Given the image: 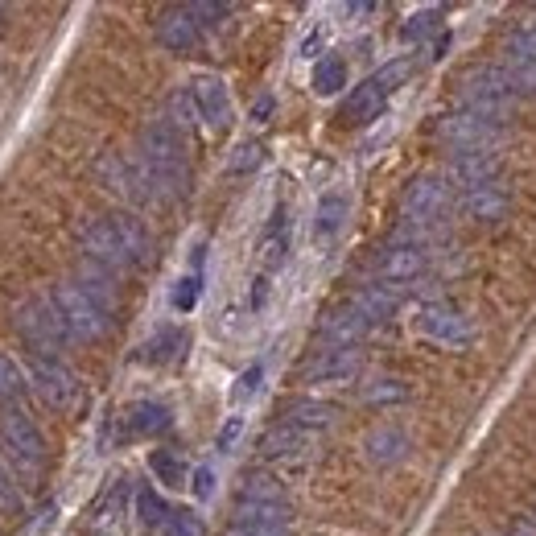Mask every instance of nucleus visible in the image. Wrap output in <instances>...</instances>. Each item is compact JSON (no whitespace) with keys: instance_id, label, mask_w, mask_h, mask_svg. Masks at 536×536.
Returning <instances> with one entry per match:
<instances>
[{"instance_id":"1","label":"nucleus","mask_w":536,"mask_h":536,"mask_svg":"<svg viewBox=\"0 0 536 536\" xmlns=\"http://www.w3.org/2000/svg\"><path fill=\"white\" fill-rule=\"evenodd\" d=\"M137 170L149 186L153 203H170L186 190V149H182V132L170 120H153L141 128V153H137Z\"/></svg>"},{"instance_id":"2","label":"nucleus","mask_w":536,"mask_h":536,"mask_svg":"<svg viewBox=\"0 0 536 536\" xmlns=\"http://www.w3.org/2000/svg\"><path fill=\"white\" fill-rule=\"evenodd\" d=\"M512 99H516V87L504 66H479V71L462 79V108L475 116H487L495 124H504Z\"/></svg>"},{"instance_id":"3","label":"nucleus","mask_w":536,"mask_h":536,"mask_svg":"<svg viewBox=\"0 0 536 536\" xmlns=\"http://www.w3.org/2000/svg\"><path fill=\"white\" fill-rule=\"evenodd\" d=\"M13 326H17L21 339L33 347V355H42V351L50 355V351H58L66 339H71V330H66L58 306H54V301H46V297L21 301L17 314H13Z\"/></svg>"},{"instance_id":"4","label":"nucleus","mask_w":536,"mask_h":536,"mask_svg":"<svg viewBox=\"0 0 536 536\" xmlns=\"http://www.w3.org/2000/svg\"><path fill=\"white\" fill-rule=\"evenodd\" d=\"M54 306L66 322V330H71V339H99V334H108V310L99 306V301L79 285V281H62L54 285Z\"/></svg>"},{"instance_id":"5","label":"nucleus","mask_w":536,"mask_h":536,"mask_svg":"<svg viewBox=\"0 0 536 536\" xmlns=\"http://www.w3.org/2000/svg\"><path fill=\"white\" fill-rule=\"evenodd\" d=\"M409 75V62H392L384 66L380 75L372 79H363L351 95H347V104H343V120L347 124H367V120H376V112L384 108V99L396 91V83Z\"/></svg>"},{"instance_id":"6","label":"nucleus","mask_w":536,"mask_h":536,"mask_svg":"<svg viewBox=\"0 0 536 536\" xmlns=\"http://www.w3.org/2000/svg\"><path fill=\"white\" fill-rule=\"evenodd\" d=\"M79 240H83V252H87L95 264H104V268H132V264H137L112 215H108V219H91V223L79 231Z\"/></svg>"},{"instance_id":"7","label":"nucleus","mask_w":536,"mask_h":536,"mask_svg":"<svg viewBox=\"0 0 536 536\" xmlns=\"http://www.w3.org/2000/svg\"><path fill=\"white\" fill-rule=\"evenodd\" d=\"M405 219L413 223V227H429V223H438L442 215H446V207H450V186H446V178H438V174H425V178H417L409 190H405Z\"/></svg>"},{"instance_id":"8","label":"nucleus","mask_w":536,"mask_h":536,"mask_svg":"<svg viewBox=\"0 0 536 536\" xmlns=\"http://www.w3.org/2000/svg\"><path fill=\"white\" fill-rule=\"evenodd\" d=\"M499 128L504 124H495L487 116H475V112H454L442 120V137L458 149V153H487L495 141H499Z\"/></svg>"},{"instance_id":"9","label":"nucleus","mask_w":536,"mask_h":536,"mask_svg":"<svg viewBox=\"0 0 536 536\" xmlns=\"http://www.w3.org/2000/svg\"><path fill=\"white\" fill-rule=\"evenodd\" d=\"M0 438H5V446H9L25 466H33V471L42 466L46 442H42L38 425H33L25 413H17V409H5V413H0Z\"/></svg>"},{"instance_id":"10","label":"nucleus","mask_w":536,"mask_h":536,"mask_svg":"<svg viewBox=\"0 0 536 536\" xmlns=\"http://www.w3.org/2000/svg\"><path fill=\"white\" fill-rule=\"evenodd\" d=\"M227 536H289V504H236Z\"/></svg>"},{"instance_id":"11","label":"nucleus","mask_w":536,"mask_h":536,"mask_svg":"<svg viewBox=\"0 0 536 536\" xmlns=\"http://www.w3.org/2000/svg\"><path fill=\"white\" fill-rule=\"evenodd\" d=\"M417 326H421V334H429L433 343H446V347L471 343V318H466L458 306H446V301H438V306H425L417 314Z\"/></svg>"},{"instance_id":"12","label":"nucleus","mask_w":536,"mask_h":536,"mask_svg":"<svg viewBox=\"0 0 536 536\" xmlns=\"http://www.w3.org/2000/svg\"><path fill=\"white\" fill-rule=\"evenodd\" d=\"M95 178L104 182V190H112V194H120V198H132V203H153L141 170H137L132 161H124L120 153H104V157H99V161H95Z\"/></svg>"},{"instance_id":"13","label":"nucleus","mask_w":536,"mask_h":536,"mask_svg":"<svg viewBox=\"0 0 536 536\" xmlns=\"http://www.w3.org/2000/svg\"><path fill=\"white\" fill-rule=\"evenodd\" d=\"M29 372H33V384H38V392L50 400V405L66 409V405L75 400L79 384H75V376H71V367H62L58 359H50V355H33V359H29Z\"/></svg>"},{"instance_id":"14","label":"nucleus","mask_w":536,"mask_h":536,"mask_svg":"<svg viewBox=\"0 0 536 536\" xmlns=\"http://www.w3.org/2000/svg\"><path fill=\"white\" fill-rule=\"evenodd\" d=\"M190 104H194L198 120L211 124V128H227L231 124V95H227L223 79H215V75H198L190 83Z\"/></svg>"},{"instance_id":"15","label":"nucleus","mask_w":536,"mask_h":536,"mask_svg":"<svg viewBox=\"0 0 536 536\" xmlns=\"http://www.w3.org/2000/svg\"><path fill=\"white\" fill-rule=\"evenodd\" d=\"M425 264H429V256H425V248L417 240H396V244H388L380 252L376 268H380L384 281H413V277L425 273Z\"/></svg>"},{"instance_id":"16","label":"nucleus","mask_w":536,"mask_h":536,"mask_svg":"<svg viewBox=\"0 0 536 536\" xmlns=\"http://www.w3.org/2000/svg\"><path fill=\"white\" fill-rule=\"evenodd\" d=\"M198 33H203V25L194 21L190 9H170V13H161L157 21V42L165 50H174V54H186L198 46Z\"/></svg>"},{"instance_id":"17","label":"nucleus","mask_w":536,"mask_h":536,"mask_svg":"<svg viewBox=\"0 0 536 536\" xmlns=\"http://www.w3.org/2000/svg\"><path fill=\"white\" fill-rule=\"evenodd\" d=\"M359 351L355 347H330L322 351L318 359L306 363V380H318V384H330V380H351L359 372Z\"/></svg>"},{"instance_id":"18","label":"nucleus","mask_w":536,"mask_h":536,"mask_svg":"<svg viewBox=\"0 0 536 536\" xmlns=\"http://www.w3.org/2000/svg\"><path fill=\"white\" fill-rule=\"evenodd\" d=\"M367 322L359 310H355V301L351 306H343V310H334V314H326V322H322V339L330 343V347H355L363 334H367Z\"/></svg>"},{"instance_id":"19","label":"nucleus","mask_w":536,"mask_h":536,"mask_svg":"<svg viewBox=\"0 0 536 536\" xmlns=\"http://www.w3.org/2000/svg\"><path fill=\"white\" fill-rule=\"evenodd\" d=\"M454 178L462 182V190H479V186H495L499 182V161L495 153H458L454 157Z\"/></svg>"},{"instance_id":"20","label":"nucleus","mask_w":536,"mask_h":536,"mask_svg":"<svg viewBox=\"0 0 536 536\" xmlns=\"http://www.w3.org/2000/svg\"><path fill=\"white\" fill-rule=\"evenodd\" d=\"M334 417H339V409L326 405V400H310V396H297L285 405V425H297L306 433H318V429H330Z\"/></svg>"},{"instance_id":"21","label":"nucleus","mask_w":536,"mask_h":536,"mask_svg":"<svg viewBox=\"0 0 536 536\" xmlns=\"http://www.w3.org/2000/svg\"><path fill=\"white\" fill-rule=\"evenodd\" d=\"M306 446H310V433L297 429V425H285V421L273 425V429H268L264 438H260V454H264V458H297Z\"/></svg>"},{"instance_id":"22","label":"nucleus","mask_w":536,"mask_h":536,"mask_svg":"<svg viewBox=\"0 0 536 536\" xmlns=\"http://www.w3.org/2000/svg\"><path fill=\"white\" fill-rule=\"evenodd\" d=\"M462 207H466V215H471V219L495 223V219H504V211H508V194L499 190V182L495 186H479V190L462 194Z\"/></svg>"},{"instance_id":"23","label":"nucleus","mask_w":536,"mask_h":536,"mask_svg":"<svg viewBox=\"0 0 536 536\" xmlns=\"http://www.w3.org/2000/svg\"><path fill=\"white\" fill-rule=\"evenodd\" d=\"M405 454H409V438L400 429H392V425L376 429L372 438H367V458L380 462V466H392V462H400Z\"/></svg>"},{"instance_id":"24","label":"nucleus","mask_w":536,"mask_h":536,"mask_svg":"<svg viewBox=\"0 0 536 536\" xmlns=\"http://www.w3.org/2000/svg\"><path fill=\"white\" fill-rule=\"evenodd\" d=\"M396 301H400V297H396L388 285H363L359 297H355V310H359L367 322H384V318L396 314Z\"/></svg>"},{"instance_id":"25","label":"nucleus","mask_w":536,"mask_h":536,"mask_svg":"<svg viewBox=\"0 0 536 536\" xmlns=\"http://www.w3.org/2000/svg\"><path fill=\"white\" fill-rule=\"evenodd\" d=\"M343 219H347V194H343V190L322 194L318 215H314V231H318V240H330L334 231L343 227Z\"/></svg>"},{"instance_id":"26","label":"nucleus","mask_w":536,"mask_h":536,"mask_svg":"<svg viewBox=\"0 0 536 536\" xmlns=\"http://www.w3.org/2000/svg\"><path fill=\"white\" fill-rule=\"evenodd\" d=\"M79 285L99 301V306H104L108 314H112V306H116V285H112V273H108V268L104 264H83L79 268Z\"/></svg>"},{"instance_id":"27","label":"nucleus","mask_w":536,"mask_h":536,"mask_svg":"<svg viewBox=\"0 0 536 536\" xmlns=\"http://www.w3.org/2000/svg\"><path fill=\"white\" fill-rule=\"evenodd\" d=\"M240 504H285V487H281V479L256 471L240 487Z\"/></svg>"},{"instance_id":"28","label":"nucleus","mask_w":536,"mask_h":536,"mask_svg":"<svg viewBox=\"0 0 536 536\" xmlns=\"http://www.w3.org/2000/svg\"><path fill=\"white\" fill-rule=\"evenodd\" d=\"M128 421H132L137 433H165L170 429V409L157 405V400H141V405H132Z\"/></svg>"},{"instance_id":"29","label":"nucleus","mask_w":536,"mask_h":536,"mask_svg":"<svg viewBox=\"0 0 536 536\" xmlns=\"http://www.w3.org/2000/svg\"><path fill=\"white\" fill-rule=\"evenodd\" d=\"M347 87V66L343 58H322L314 66V91L318 95H334V91H343Z\"/></svg>"},{"instance_id":"30","label":"nucleus","mask_w":536,"mask_h":536,"mask_svg":"<svg viewBox=\"0 0 536 536\" xmlns=\"http://www.w3.org/2000/svg\"><path fill=\"white\" fill-rule=\"evenodd\" d=\"M112 219H116V227H120V236H124L132 260L141 264V260L149 256V231L141 227V219H132V215H112Z\"/></svg>"},{"instance_id":"31","label":"nucleus","mask_w":536,"mask_h":536,"mask_svg":"<svg viewBox=\"0 0 536 536\" xmlns=\"http://www.w3.org/2000/svg\"><path fill=\"white\" fill-rule=\"evenodd\" d=\"M149 466H153V475H157L161 483H170V487H182V483H186V466H182L170 450H157V454L149 458Z\"/></svg>"},{"instance_id":"32","label":"nucleus","mask_w":536,"mask_h":536,"mask_svg":"<svg viewBox=\"0 0 536 536\" xmlns=\"http://www.w3.org/2000/svg\"><path fill=\"white\" fill-rule=\"evenodd\" d=\"M504 71L516 87V95H536V62H524V58H508Z\"/></svg>"},{"instance_id":"33","label":"nucleus","mask_w":536,"mask_h":536,"mask_svg":"<svg viewBox=\"0 0 536 536\" xmlns=\"http://www.w3.org/2000/svg\"><path fill=\"white\" fill-rule=\"evenodd\" d=\"M182 343H186V339H182V330H161L157 339L145 347V359H149V363H165V359H174V355H178Z\"/></svg>"},{"instance_id":"34","label":"nucleus","mask_w":536,"mask_h":536,"mask_svg":"<svg viewBox=\"0 0 536 536\" xmlns=\"http://www.w3.org/2000/svg\"><path fill=\"white\" fill-rule=\"evenodd\" d=\"M25 392V376H21V367L9 359V355H0V400H17Z\"/></svg>"},{"instance_id":"35","label":"nucleus","mask_w":536,"mask_h":536,"mask_svg":"<svg viewBox=\"0 0 536 536\" xmlns=\"http://www.w3.org/2000/svg\"><path fill=\"white\" fill-rule=\"evenodd\" d=\"M137 512H141L145 524H161V528H165V520H170V508H165V499H161L157 491H149V487L137 495Z\"/></svg>"},{"instance_id":"36","label":"nucleus","mask_w":536,"mask_h":536,"mask_svg":"<svg viewBox=\"0 0 536 536\" xmlns=\"http://www.w3.org/2000/svg\"><path fill=\"white\" fill-rule=\"evenodd\" d=\"M161 536H207V528H203V520H198L194 512H170Z\"/></svg>"},{"instance_id":"37","label":"nucleus","mask_w":536,"mask_h":536,"mask_svg":"<svg viewBox=\"0 0 536 536\" xmlns=\"http://www.w3.org/2000/svg\"><path fill=\"white\" fill-rule=\"evenodd\" d=\"M508 58H524V62H536V25L528 29H516L508 38Z\"/></svg>"},{"instance_id":"38","label":"nucleus","mask_w":536,"mask_h":536,"mask_svg":"<svg viewBox=\"0 0 536 536\" xmlns=\"http://www.w3.org/2000/svg\"><path fill=\"white\" fill-rule=\"evenodd\" d=\"M405 396H409V388L400 380H376L372 388H367V400H372V405H388V400H405Z\"/></svg>"},{"instance_id":"39","label":"nucleus","mask_w":536,"mask_h":536,"mask_svg":"<svg viewBox=\"0 0 536 536\" xmlns=\"http://www.w3.org/2000/svg\"><path fill=\"white\" fill-rule=\"evenodd\" d=\"M438 17H442V9H429V13H417V17H409V25H405V42H421L425 33L438 25Z\"/></svg>"},{"instance_id":"40","label":"nucleus","mask_w":536,"mask_h":536,"mask_svg":"<svg viewBox=\"0 0 536 536\" xmlns=\"http://www.w3.org/2000/svg\"><path fill=\"white\" fill-rule=\"evenodd\" d=\"M194 13L198 25H219L227 17V5H215V0H198V5H186Z\"/></svg>"},{"instance_id":"41","label":"nucleus","mask_w":536,"mask_h":536,"mask_svg":"<svg viewBox=\"0 0 536 536\" xmlns=\"http://www.w3.org/2000/svg\"><path fill=\"white\" fill-rule=\"evenodd\" d=\"M260 157H264L260 145H240L236 157H231V170H236V174H248V170H256V165H260Z\"/></svg>"},{"instance_id":"42","label":"nucleus","mask_w":536,"mask_h":536,"mask_svg":"<svg viewBox=\"0 0 536 536\" xmlns=\"http://www.w3.org/2000/svg\"><path fill=\"white\" fill-rule=\"evenodd\" d=\"M0 508H9V512H21V508H25V499H21V491L13 487V479L5 475V466H0Z\"/></svg>"},{"instance_id":"43","label":"nucleus","mask_w":536,"mask_h":536,"mask_svg":"<svg viewBox=\"0 0 536 536\" xmlns=\"http://www.w3.org/2000/svg\"><path fill=\"white\" fill-rule=\"evenodd\" d=\"M194 297H198V277H186V281L178 285V293H174V306H178V310H190Z\"/></svg>"},{"instance_id":"44","label":"nucleus","mask_w":536,"mask_h":536,"mask_svg":"<svg viewBox=\"0 0 536 536\" xmlns=\"http://www.w3.org/2000/svg\"><path fill=\"white\" fill-rule=\"evenodd\" d=\"M211 491H215V471H211V466H198V471H194V495L207 499Z\"/></svg>"},{"instance_id":"45","label":"nucleus","mask_w":536,"mask_h":536,"mask_svg":"<svg viewBox=\"0 0 536 536\" xmlns=\"http://www.w3.org/2000/svg\"><path fill=\"white\" fill-rule=\"evenodd\" d=\"M260 376H264V367H260V363L252 367V372H244V376H240V388H236V400L252 396V392H256V384H260Z\"/></svg>"},{"instance_id":"46","label":"nucleus","mask_w":536,"mask_h":536,"mask_svg":"<svg viewBox=\"0 0 536 536\" xmlns=\"http://www.w3.org/2000/svg\"><path fill=\"white\" fill-rule=\"evenodd\" d=\"M240 429H244V421H240V417H231V421H227V429L219 433V450H231V442L240 438Z\"/></svg>"},{"instance_id":"47","label":"nucleus","mask_w":536,"mask_h":536,"mask_svg":"<svg viewBox=\"0 0 536 536\" xmlns=\"http://www.w3.org/2000/svg\"><path fill=\"white\" fill-rule=\"evenodd\" d=\"M508 536H536V524H528V520H516V524L508 528Z\"/></svg>"},{"instance_id":"48","label":"nucleus","mask_w":536,"mask_h":536,"mask_svg":"<svg viewBox=\"0 0 536 536\" xmlns=\"http://www.w3.org/2000/svg\"><path fill=\"white\" fill-rule=\"evenodd\" d=\"M268 112H273V99H268V95H264V99H256V108H252V116H256V120H264Z\"/></svg>"}]
</instances>
